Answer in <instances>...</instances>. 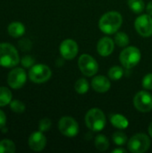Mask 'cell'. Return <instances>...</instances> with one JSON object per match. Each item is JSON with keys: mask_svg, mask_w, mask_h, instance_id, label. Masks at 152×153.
Returning a JSON list of instances; mask_svg holds the SVG:
<instances>
[{"mask_svg": "<svg viewBox=\"0 0 152 153\" xmlns=\"http://www.w3.org/2000/svg\"><path fill=\"white\" fill-rule=\"evenodd\" d=\"M123 23V17L118 12L111 11L103 14L99 21V30L108 35L115 34L118 31Z\"/></svg>", "mask_w": 152, "mask_h": 153, "instance_id": "cell-1", "label": "cell"}, {"mask_svg": "<svg viewBox=\"0 0 152 153\" xmlns=\"http://www.w3.org/2000/svg\"><path fill=\"white\" fill-rule=\"evenodd\" d=\"M17 49L10 43H0V66L6 68L16 66L20 62Z\"/></svg>", "mask_w": 152, "mask_h": 153, "instance_id": "cell-2", "label": "cell"}, {"mask_svg": "<svg viewBox=\"0 0 152 153\" xmlns=\"http://www.w3.org/2000/svg\"><path fill=\"white\" fill-rule=\"evenodd\" d=\"M86 126L92 132H100L107 124V118L103 111L98 108H90L85 116Z\"/></svg>", "mask_w": 152, "mask_h": 153, "instance_id": "cell-3", "label": "cell"}, {"mask_svg": "<svg viewBox=\"0 0 152 153\" xmlns=\"http://www.w3.org/2000/svg\"><path fill=\"white\" fill-rule=\"evenodd\" d=\"M142 58V54L139 48L136 47H125V49L120 53L119 60L122 65L127 69L133 68L139 64Z\"/></svg>", "mask_w": 152, "mask_h": 153, "instance_id": "cell-4", "label": "cell"}, {"mask_svg": "<svg viewBox=\"0 0 152 153\" xmlns=\"http://www.w3.org/2000/svg\"><path fill=\"white\" fill-rule=\"evenodd\" d=\"M151 139L145 134H136L131 137L127 143L128 150L133 153L146 152L151 147Z\"/></svg>", "mask_w": 152, "mask_h": 153, "instance_id": "cell-5", "label": "cell"}, {"mask_svg": "<svg viewBox=\"0 0 152 153\" xmlns=\"http://www.w3.org/2000/svg\"><path fill=\"white\" fill-rule=\"evenodd\" d=\"M52 75L51 69L43 64L34 65L29 71V77L34 83H44L47 82Z\"/></svg>", "mask_w": 152, "mask_h": 153, "instance_id": "cell-6", "label": "cell"}, {"mask_svg": "<svg viewBox=\"0 0 152 153\" xmlns=\"http://www.w3.org/2000/svg\"><path fill=\"white\" fill-rule=\"evenodd\" d=\"M78 66L82 74L88 77L95 75L99 71V64L96 59L87 54H83L79 57Z\"/></svg>", "mask_w": 152, "mask_h": 153, "instance_id": "cell-7", "label": "cell"}, {"mask_svg": "<svg viewBox=\"0 0 152 153\" xmlns=\"http://www.w3.org/2000/svg\"><path fill=\"white\" fill-rule=\"evenodd\" d=\"M60 133L67 137H74L79 133V125L76 120L71 117H63L58 122Z\"/></svg>", "mask_w": 152, "mask_h": 153, "instance_id": "cell-8", "label": "cell"}, {"mask_svg": "<svg viewBox=\"0 0 152 153\" xmlns=\"http://www.w3.org/2000/svg\"><path fill=\"white\" fill-rule=\"evenodd\" d=\"M133 105L134 108L142 113H148L151 111L152 95L145 91H139L133 98Z\"/></svg>", "mask_w": 152, "mask_h": 153, "instance_id": "cell-9", "label": "cell"}, {"mask_svg": "<svg viewBox=\"0 0 152 153\" xmlns=\"http://www.w3.org/2000/svg\"><path fill=\"white\" fill-rule=\"evenodd\" d=\"M27 80V74L23 68L16 67L12 69V71L8 74L7 76V83L8 85L14 90L22 88Z\"/></svg>", "mask_w": 152, "mask_h": 153, "instance_id": "cell-10", "label": "cell"}, {"mask_svg": "<svg viewBox=\"0 0 152 153\" xmlns=\"http://www.w3.org/2000/svg\"><path fill=\"white\" fill-rule=\"evenodd\" d=\"M136 31L142 37L149 38L152 36V17L150 14H142L134 22Z\"/></svg>", "mask_w": 152, "mask_h": 153, "instance_id": "cell-11", "label": "cell"}, {"mask_svg": "<svg viewBox=\"0 0 152 153\" xmlns=\"http://www.w3.org/2000/svg\"><path fill=\"white\" fill-rule=\"evenodd\" d=\"M78 45L77 43L71 39H66L62 41L59 47V51L62 57L65 60L73 59L78 54Z\"/></svg>", "mask_w": 152, "mask_h": 153, "instance_id": "cell-12", "label": "cell"}, {"mask_svg": "<svg viewBox=\"0 0 152 153\" xmlns=\"http://www.w3.org/2000/svg\"><path fill=\"white\" fill-rule=\"evenodd\" d=\"M28 144L30 150L34 152H41L47 145V138L43 132L39 130L38 132H34L30 135Z\"/></svg>", "mask_w": 152, "mask_h": 153, "instance_id": "cell-13", "label": "cell"}, {"mask_svg": "<svg viewBox=\"0 0 152 153\" xmlns=\"http://www.w3.org/2000/svg\"><path fill=\"white\" fill-rule=\"evenodd\" d=\"M114 49H115V41L112 39L108 37H104L99 40L97 45V50L101 56H110L113 53Z\"/></svg>", "mask_w": 152, "mask_h": 153, "instance_id": "cell-14", "label": "cell"}, {"mask_svg": "<svg viewBox=\"0 0 152 153\" xmlns=\"http://www.w3.org/2000/svg\"><path fill=\"white\" fill-rule=\"evenodd\" d=\"M91 87L95 91L99 93H104L109 91L111 87V83L108 78H107L106 76L97 75L91 81Z\"/></svg>", "mask_w": 152, "mask_h": 153, "instance_id": "cell-15", "label": "cell"}, {"mask_svg": "<svg viewBox=\"0 0 152 153\" xmlns=\"http://www.w3.org/2000/svg\"><path fill=\"white\" fill-rule=\"evenodd\" d=\"M110 123L117 129H126L129 126L128 119L121 114H113L110 116Z\"/></svg>", "mask_w": 152, "mask_h": 153, "instance_id": "cell-16", "label": "cell"}, {"mask_svg": "<svg viewBox=\"0 0 152 153\" xmlns=\"http://www.w3.org/2000/svg\"><path fill=\"white\" fill-rule=\"evenodd\" d=\"M8 33L13 38H20L25 33V26L20 22H13L8 25Z\"/></svg>", "mask_w": 152, "mask_h": 153, "instance_id": "cell-17", "label": "cell"}, {"mask_svg": "<svg viewBox=\"0 0 152 153\" xmlns=\"http://www.w3.org/2000/svg\"><path fill=\"white\" fill-rule=\"evenodd\" d=\"M12 91L6 87H0V107H4L12 101Z\"/></svg>", "mask_w": 152, "mask_h": 153, "instance_id": "cell-18", "label": "cell"}, {"mask_svg": "<svg viewBox=\"0 0 152 153\" xmlns=\"http://www.w3.org/2000/svg\"><path fill=\"white\" fill-rule=\"evenodd\" d=\"M115 43L120 47V48H125L129 45V42H130V39H129V37L128 35L125 33V32H123V31H117L116 33V36H115V39H114Z\"/></svg>", "mask_w": 152, "mask_h": 153, "instance_id": "cell-19", "label": "cell"}, {"mask_svg": "<svg viewBox=\"0 0 152 153\" xmlns=\"http://www.w3.org/2000/svg\"><path fill=\"white\" fill-rule=\"evenodd\" d=\"M15 151L16 147L13 141L8 139L0 141V153H14Z\"/></svg>", "mask_w": 152, "mask_h": 153, "instance_id": "cell-20", "label": "cell"}, {"mask_svg": "<svg viewBox=\"0 0 152 153\" xmlns=\"http://www.w3.org/2000/svg\"><path fill=\"white\" fill-rule=\"evenodd\" d=\"M94 143H95L96 148L100 152H105L109 147V142H108V138L103 134H99L95 138Z\"/></svg>", "mask_w": 152, "mask_h": 153, "instance_id": "cell-21", "label": "cell"}, {"mask_svg": "<svg viewBox=\"0 0 152 153\" xmlns=\"http://www.w3.org/2000/svg\"><path fill=\"white\" fill-rule=\"evenodd\" d=\"M74 90L78 94H85L89 91V83L86 79L80 78L74 84Z\"/></svg>", "mask_w": 152, "mask_h": 153, "instance_id": "cell-22", "label": "cell"}, {"mask_svg": "<svg viewBox=\"0 0 152 153\" xmlns=\"http://www.w3.org/2000/svg\"><path fill=\"white\" fill-rule=\"evenodd\" d=\"M128 6L135 13H141L145 7L143 0H127Z\"/></svg>", "mask_w": 152, "mask_h": 153, "instance_id": "cell-23", "label": "cell"}, {"mask_svg": "<svg viewBox=\"0 0 152 153\" xmlns=\"http://www.w3.org/2000/svg\"><path fill=\"white\" fill-rule=\"evenodd\" d=\"M123 75H124V70L121 66L115 65L108 70V76L113 81L120 80L123 77Z\"/></svg>", "mask_w": 152, "mask_h": 153, "instance_id": "cell-24", "label": "cell"}, {"mask_svg": "<svg viewBox=\"0 0 152 153\" xmlns=\"http://www.w3.org/2000/svg\"><path fill=\"white\" fill-rule=\"evenodd\" d=\"M112 139H113V142L115 144L118 145V146H121V145H124L127 143V136L125 134H124L123 132H116L113 134L112 136Z\"/></svg>", "mask_w": 152, "mask_h": 153, "instance_id": "cell-25", "label": "cell"}, {"mask_svg": "<svg viewBox=\"0 0 152 153\" xmlns=\"http://www.w3.org/2000/svg\"><path fill=\"white\" fill-rule=\"evenodd\" d=\"M9 105H10V108L14 113H22L25 110V105L21 100H12Z\"/></svg>", "mask_w": 152, "mask_h": 153, "instance_id": "cell-26", "label": "cell"}, {"mask_svg": "<svg viewBox=\"0 0 152 153\" xmlns=\"http://www.w3.org/2000/svg\"><path fill=\"white\" fill-rule=\"evenodd\" d=\"M51 126H52V122L49 118H47V117L42 118L39 123V130L43 133L47 132L51 128Z\"/></svg>", "mask_w": 152, "mask_h": 153, "instance_id": "cell-27", "label": "cell"}, {"mask_svg": "<svg viewBox=\"0 0 152 153\" xmlns=\"http://www.w3.org/2000/svg\"><path fill=\"white\" fill-rule=\"evenodd\" d=\"M31 41L29 39L23 38L18 41V46L22 51H29L31 48Z\"/></svg>", "mask_w": 152, "mask_h": 153, "instance_id": "cell-28", "label": "cell"}, {"mask_svg": "<svg viewBox=\"0 0 152 153\" xmlns=\"http://www.w3.org/2000/svg\"><path fill=\"white\" fill-rule=\"evenodd\" d=\"M142 85V87H143L144 89H146V90H149V91L152 90V73L147 74L143 77Z\"/></svg>", "mask_w": 152, "mask_h": 153, "instance_id": "cell-29", "label": "cell"}, {"mask_svg": "<svg viewBox=\"0 0 152 153\" xmlns=\"http://www.w3.org/2000/svg\"><path fill=\"white\" fill-rule=\"evenodd\" d=\"M21 63L22 65L25 68H30L31 66L34 65L35 63V59L30 56H24L22 59H21Z\"/></svg>", "mask_w": 152, "mask_h": 153, "instance_id": "cell-30", "label": "cell"}, {"mask_svg": "<svg viewBox=\"0 0 152 153\" xmlns=\"http://www.w3.org/2000/svg\"><path fill=\"white\" fill-rule=\"evenodd\" d=\"M5 124H6V116L0 109V129H2L4 126H5Z\"/></svg>", "mask_w": 152, "mask_h": 153, "instance_id": "cell-31", "label": "cell"}, {"mask_svg": "<svg viewBox=\"0 0 152 153\" xmlns=\"http://www.w3.org/2000/svg\"><path fill=\"white\" fill-rule=\"evenodd\" d=\"M146 11H147V13L151 15L152 16V1L149 2V4H147L146 6Z\"/></svg>", "mask_w": 152, "mask_h": 153, "instance_id": "cell-32", "label": "cell"}, {"mask_svg": "<svg viewBox=\"0 0 152 153\" xmlns=\"http://www.w3.org/2000/svg\"><path fill=\"white\" fill-rule=\"evenodd\" d=\"M126 152H127L126 150L122 149V148H119V149H115V150H113V151H112V153H125Z\"/></svg>", "mask_w": 152, "mask_h": 153, "instance_id": "cell-33", "label": "cell"}, {"mask_svg": "<svg viewBox=\"0 0 152 153\" xmlns=\"http://www.w3.org/2000/svg\"><path fill=\"white\" fill-rule=\"evenodd\" d=\"M148 131H149V134H150V136L152 138V122L151 123V125H150V126H149V129H148Z\"/></svg>", "mask_w": 152, "mask_h": 153, "instance_id": "cell-34", "label": "cell"}, {"mask_svg": "<svg viewBox=\"0 0 152 153\" xmlns=\"http://www.w3.org/2000/svg\"><path fill=\"white\" fill-rule=\"evenodd\" d=\"M2 133H4H4H7V128H6L5 126H4V127L2 128Z\"/></svg>", "mask_w": 152, "mask_h": 153, "instance_id": "cell-35", "label": "cell"}]
</instances>
